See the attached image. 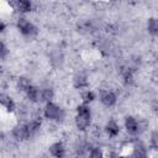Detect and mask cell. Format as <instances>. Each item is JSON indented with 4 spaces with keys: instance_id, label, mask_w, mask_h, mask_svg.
Instances as JSON below:
<instances>
[{
    "instance_id": "obj_1",
    "label": "cell",
    "mask_w": 158,
    "mask_h": 158,
    "mask_svg": "<svg viewBox=\"0 0 158 158\" xmlns=\"http://www.w3.org/2000/svg\"><path fill=\"white\" fill-rule=\"evenodd\" d=\"M75 115V126L79 131H85L91 122V109L86 104H80L77 106Z\"/></svg>"
},
{
    "instance_id": "obj_2",
    "label": "cell",
    "mask_w": 158,
    "mask_h": 158,
    "mask_svg": "<svg viewBox=\"0 0 158 158\" xmlns=\"http://www.w3.org/2000/svg\"><path fill=\"white\" fill-rule=\"evenodd\" d=\"M16 27L19 32L25 37H35L38 33V27L32 23L30 20H27L23 16H20L16 21Z\"/></svg>"
},
{
    "instance_id": "obj_3",
    "label": "cell",
    "mask_w": 158,
    "mask_h": 158,
    "mask_svg": "<svg viewBox=\"0 0 158 158\" xmlns=\"http://www.w3.org/2000/svg\"><path fill=\"white\" fill-rule=\"evenodd\" d=\"M43 116L49 121H60L64 116V112H63V110L59 105L51 101V102H47L44 105Z\"/></svg>"
},
{
    "instance_id": "obj_4",
    "label": "cell",
    "mask_w": 158,
    "mask_h": 158,
    "mask_svg": "<svg viewBox=\"0 0 158 158\" xmlns=\"http://www.w3.org/2000/svg\"><path fill=\"white\" fill-rule=\"evenodd\" d=\"M11 133H12V137L19 142L26 141V139H28L31 137L28 127H27V123H17V125H15L12 131H11Z\"/></svg>"
},
{
    "instance_id": "obj_5",
    "label": "cell",
    "mask_w": 158,
    "mask_h": 158,
    "mask_svg": "<svg viewBox=\"0 0 158 158\" xmlns=\"http://www.w3.org/2000/svg\"><path fill=\"white\" fill-rule=\"evenodd\" d=\"M123 126H125V130L127 131L128 135L135 136V135H137L139 132V122L133 116H126Z\"/></svg>"
},
{
    "instance_id": "obj_6",
    "label": "cell",
    "mask_w": 158,
    "mask_h": 158,
    "mask_svg": "<svg viewBox=\"0 0 158 158\" xmlns=\"http://www.w3.org/2000/svg\"><path fill=\"white\" fill-rule=\"evenodd\" d=\"M48 151H49V154L53 158H65V154H67L65 146L62 142H54V143H52L49 146Z\"/></svg>"
},
{
    "instance_id": "obj_7",
    "label": "cell",
    "mask_w": 158,
    "mask_h": 158,
    "mask_svg": "<svg viewBox=\"0 0 158 158\" xmlns=\"http://www.w3.org/2000/svg\"><path fill=\"white\" fill-rule=\"evenodd\" d=\"M16 11H19L20 14H27L31 12L33 9V4L28 0H17V1H12L10 4Z\"/></svg>"
},
{
    "instance_id": "obj_8",
    "label": "cell",
    "mask_w": 158,
    "mask_h": 158,
    "mask_svg": "<svg viewBox=\"0 0 158 158\" xmlns=\"http://www.w3.org/2000/svg\"><path fill=\"white\" fill-rule=\"evenodd\" d=\"M100 101H101V104H102L104 106H106V107H112V106L116 104V101H117V95H116L114 91H111V90H106V91L101 93V95H100Z\"/></svg>"
},
{
    "instance_id": "obj_9",
    "label": "cell",
    "mask_w": 158,
    "mask_h": 158,
    "mask_svg": "<svg viewBox=\"0 0 158 158\" xmlns=\"http://www.w3.org/2000/svg\"><path fill=\"white\" fill-rule=\"evenodd\" d=\"M120 131H121L120 125H118L115 120H109V121L106 122V125H105V132H106V135H107L110 138L117 137V136L120 135Z\"/></svg>"
},
{
    "instance_id": "obj_10",
    "label": "cell",
    "mask_w": 158,
    "mask_h": 158,
    "mask_svg": "<svg viewBox=\"0 0 158 158\" xmlns=\"http://www.w3.org/2000/svg\"><path fill=\"white\" fill-rule=\"evenodd\" d=\"M73 86L75 89H86L89 86V80L85 74H77L73 78Z\"/></svg>"
},
{
    "instance_id": "obj_11",
    "label": "cell",
    "mask_w": 158,
    "mask_h": 158,
    "mask_svg": "<svg viewBox=\"0 0 158 158\" xmlns=\"http://www.w3.org/2000/svg\"><path fill=\"white\" fill-rule=\"evenodd\" d=\"M0 102L6 109L7 112H14L16 110V104H15L14 99L11 96L6 95V94H1L0 95Z\"/></svg>"
},
{
    "instance_id": "obj_12",
    "label": "cell",
    "mask_w": 158,
    "mask_h": 158,
    "mask_svg": "<svg viewBox=\"0 0 158 158\" xmlns=\"http://www.w3.org/2000/svg\"><path fill=\"white\" fill-rule=\"evenodd\" d=\"M26 96L31 102H38L41 101V89H38L35 85H31L27 90H26Z\"/></svg>"
},
{
    "instance_id": "obj_13",
    "label": "cell",
    "mask_w": 158,
    "mask_h": 158,
    "mask_svg": "<svg viewBox=\"0 0 158 158\" xmlns=\"http://www.w3.org/2000/svg\"><path fill=\"white\" fill-rule=\"evenodd\" d=\"M41 120L38 117H33L32 120H30V122H27V127L30 131V136H35L40 130H41Z\"/></svg>"
},
{
    "instance_id": "obj_14",
    "label": "cell",
    "mask_w": 158,
    "mask_h": 158,
    "mask_svg": "<svg viewBox=\"0 0 158 158\" xmlns=\"http://www.w3.org/2000/svg\"><path fill=\"white\" fill-rule=\"evenodd\" d=\"M147 31L151 36H158V19L149 17L147 20Z\"/></svg>"
},
{
    "instance_id": "obj_15",
    "label": "cell",
    "mask_w": 158,
    "mask_h": 158,
    "mask_svg": "<svg viewBox=\"0 0 158 158\" xmlns=\"http://www.w3.org/2000/svg\"><path fill=\"white\" fill-rule=\"evenodd\" d=\"M121 78L125 85H131L133 83V72L130 68L125 67L121 69Z\"/></svg>"
},
{
    "instance_id": "obj_16",
    "label": "cell",
    "mask_w": 158,
    "mask_h": 158,
    "mask_svg": "<svg viewBox=\"0 0 158 158\" xmlns=\"http://www.w3.org/2000/svg\"><path fill=\"white\" fill-rule=\"evenodd\" d=\"M16 85H17V89H19L20 91H23V93H26V90H27V89H28V88H30L32 84H31V80H30V78L21 75V77H19V78H17Z\"/></svg>"
},
{
    "instance_id": "obj_17",
    "label": "cell",
    "mask_w": 158,
    "mask_h": 158,
    "mask_svg": "<svg viewBox=\"0 0 158 158\" xmlns=\"http://www.w3.org/2000/svg\"><path fill=\"white\" fill-rule=\"evenodd\" d=\"M54 98V91L52 88H44V89H41V101L43 102H51Z\"/></svg>"
},
{
    "instance_id": "obj_18",
    "label": "cell",
    "mask_w": 158,
    "mask_h": 158,
    "mask_svg": "<svg viewBox=\"0 0 158 158\" xmlns=\"http://www.w3.org/2000/svg\"><path fill=\"white\" fill-rule=\"evenodd\" d=\"M132 158H148V153H147L146 147L141 143L136 144L133 148V157Z\"/></svg>"
},
{
    "instance_id": "obj_19",
    "label": "cell",
    "mask_w": 158,
    "mask_h": 158,
    "mask_svg": "<svg viewBox=\"0 0 158 158\" xmlns=\"http://www.w3.org/2000/svg\"><path fill=\"white\" fill-rule=\"evenodd\" d=\"M96 99V94L93 91V90H89V89H86L83 94H81V100H83V104H86V105H89V104H91L94 100Z\"/></svg>"
},
{
    "instance_id": "obj_20",
    "label": "cell",
    "mask_w": 158,
    "mask_h": 158,
    "mask_svg": "<svg viewBox=\"0 0 158 158\" xmlns=\"http://www.w3.org/2000/svg\"><path fill=\"white\" fill-rule=\"evenodd\" d=\"M149 147L158 151V131H152L149 135Z\"/></svg>"
},
{
    "instance_id": "obj_21",
    "label": "cell",
    "mask_w": 158,
    "mask_h": 158,
    "mask_svg": "<svg viewBox=\"0 0 158 158\" xmlns=\"http://www.w3.org/2000/svg\"><path fill=\"white\" fill-rule=\"evenodd\" d=\"M88 158H104V152H102V149L100 147L95 146V147L90 148Z\"/></svg>"
},
{
    "instance_id": "obj_22",
    "label": "cell",
    "mask_w": 158,
    "mask_h": 158,
    "mask_svg": "<svg viewBox=\"0 0 158 158\" xmlns=\"http://www.w3.org/2000/svg\"><path fill=\"white\" fill-rule=\"evenodd\" d=\"M7 54H9V49H7L6 44H5V42L1 41V43H0V57H1V59L5 60L6 57H7Z\"/></svg>"
},
{
    "instance_id": "obj_23",
    "label": "cell",
    "mask_w": 158,
    "mask_h": 158,
    "mask_svg": "<svg viewBox=\"0 0 158 158\" xmlns=\"http://www.w3.org/2000/svg\"><path fill=\"white\" fill-rule=\"evenodd\" d=\"M5 30H6V23L1 20V21H0V32H4Z\"/></svg>"
},
{
    "instance_id": "obj_24",
    "label": "cell",
    "mask_w": 158,
    "mask_h": 158,
    "mask_svg": "<svg viewBox=\"0 0 158 158\" xmlns=\"http://www.w3.org/2000/svg\"><path fill=\"white\" fill-rule=\"evenodd\" d=\"M109 158H112V157H109Z\"/></svg>"
}]
</instances>
